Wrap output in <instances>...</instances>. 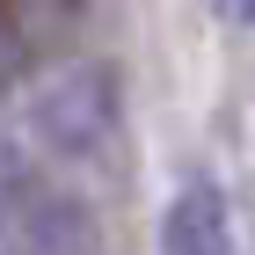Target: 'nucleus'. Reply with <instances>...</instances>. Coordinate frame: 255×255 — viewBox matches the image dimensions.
I'll return each mask as SVG.
<instances>
[{
  "label": "nucleus",
  "instance_id": "nucleus-3",
  "mask_svg": "<svg viewBox=\"0 0 255 255\" xmlns=\"http://www.w3.org/2000/svg\"><path fill=\"white\" fill-rule=\"evenodd\" d=\"M226 7V22H255V0H219Z\"/></svg>",
  "mask_w": 255,
  "mask_h": 255
},
{
  "label": "nucleus",
  "instance_id": "nucleus-2",
  "mask_svg": "<svg viewBox=\"0 0 255 255\" xmlns=\"http://www.w3.org/2000/svg\"><path fill=\"white\" fill-rule=\"evenodd\" d=\"M0 22H7V37L29 44V51H51V44L73 37L80 22V0H0Z\"/></svg>",
  "mask_w": 255,
  "mask_h": 255
},
{
  "label": "nucleus",
  "instance_id": "nucleus-1",
  "mask_svg": "<svg viewBox=\"0 0 255 255\" xmlns=\"http://www.w3.org/2000/svg\"><path fill=\"white\" fill-rule=\"evenodd\" d=\"M160 255H234V212L219 182H182L160 219Z\"/></svg>",
  "mask_w": 255,
  "mask_h": 255
}]
</instances>
